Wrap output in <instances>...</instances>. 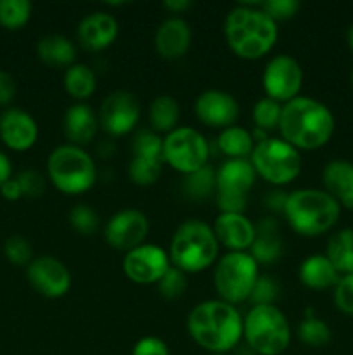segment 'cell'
<instances>
[{"label":"cell","mask_w":353,"mask_h":355,"mask_svg":"<svg viewBox=\"0 0 353 355\" xmlns=\"http://www.w3.org/2000/svg\"><path fill=\"white\" fill-rule=\"evenodd\" d=\"M190 338L210 354H227L242 340L244 318L235 305L220 300L197 304L187 318Z\"/></svg>","instance_id":"1"},{"label":"cell","mask_w":353,"mask_h":355,"mask_svg":"<svg viewBox=\"0 0 353 355\" xmlns=\"http://www.w3.org/2000/svg\"><path fill=\"white\" fill-rule=\"evenodd\" d=\"M336 120L332 111L320 101L308 96L282 104L279 130L280 139L298 151H314L331 141Z\"/></svg>","instance_id":"2"},{"label":"cell","mask_w":353,"mask_h":355,"mask_svg":"<svg viewBox=\"0 0 353 355\" xmlns=\"http://www.w3.org/2000/svg\"><path fill=\"white\" fill-rule=\"evenodd\" d=\"M224 35L228 49L237 58L256 61L277 44V23L260 9V3H241L227 14Z\"/></svg>","instance_id":"3"},{"label":"cell","mask_w":353,"mask_h":355,"mask_svg":"<svg viewBox=\"0 0 353 355\" xmlns=\"http://www.w3.org/2000/svg\"><path fill=\"white\" fill-rule=\"evenodd\" d=\"M282 215L296 234L315 238L338 224L341 205L324 189L305 187L287 194Z\"/></svg>","instance_id":"4"},{"label":"cell","mask_w":353,"mask_h":355,"mask_svg":"<svg viewBox=\"0 0 353 355\" xmlns=\"http://www.w3.org/2000/svg\"><path fill=\"white\" fill-rule=\"evenodd\" d=\"M218 245L213 227L206 222L190 218L175 229L170 241V262L185 274L203 272L217 263Z\"/></svg>","instance_id":"5"},{"label":"cell","mask_w":353,"mask_h":355,"mask_svg":"<svg viewBox=\"0 0 353 355\" xmlns=\"http://www.w3.org/2000/svg\"><path fill=\"white\" fill-rule=\"evenodd\" d=\"M291 326L277 305H253L244 318L246 347L255 355H280L289 349Z\"/></svg>","instance_id":"6"},{"label":"cell","mask_w":353,"mask_h":355,"mask_svg":"<svg viewBox=\"0 0 353 355\" xmlns=\"http://www.w3.org/2000/svg\"><path fill=\"white\" fill-rule=\"evenodd\" d=\"M47 175L55 189L68 196H76L92 189L97 180V168L85 149L62 144L48 155Z\"/></svg>","instance_id":"7"},{"label":"cell","mask_w":353,"mask_h":355,"mask_svg":"<svg viewBox=\"0 0 353 355\" xmlns=\"http://www.w3.org/2000/svg\"><path fill=\"white\" fill-rule=\"evenodd\" d=\"M249 162L256 175L275 187L294 182L303 168L300 151L280 137H269L256 142Z\"/></svg>","instance_id":"8"},{"label":"cell","mask_w":353,"mask_h":355,"mask_svg":"<svg viewBox=\"0 0 353 355\" xmlns=\"http://www.w3.org/2000/svg\"><path fill=\"white\" fill-rule=\"evenodd\" d=\"M260 277V266L249 252H228L215 266L213 284L220 300L237 305L249 300Z\"/></svg>","instance_id":"9"},{"label":"cell","mask_w":353,"mask_h":355,"mask_svg":"<svg viewBox=\"0 0 353 355\" xmlns=\"http://www.w3.org/2000/svg\"><path fill=\"white\" fill-rule=\"evenodd\" d=\"M210 159V144L199 130L176 127L163 139V162L175 172L190 175L204 168Z\"/></svg>","instance_id":"10"},{"label":"cell","mask_w":353,"mask_h":355,"mask_svg":"<svg viewBox=\"0 0 353 355\" xmlns=\"http://www.w3.org/2000/svg\"><path fill=\"white\" fill-rule=\"evenodd\" d=\"M256 172L249 159H227L217 172V205L220 214H244Z\"/></svg>","instance_id":"11"},{"label":"cell","mask_w":353,"mask_h":355,"mask_svg":"<svg viewBox=\"0 0 353 355\" xmlns=\"http://www.w3.org/2000/svg\"><path fill=\"white\" fill-rule=\"evenodd\" d=\"M262 83L269 99L286 104L300 96L303 85V68L293 55H273L263 69Z\"/></svg>","instance_id":"12"},{"label":"cell","mask_w":353,"mask_h":355,"mask_svg":"<svg viewBox=\"0 0 353 355\" xmlns=\"http://www.w3.org/2000/svg\"><path fill=\"white\" fill-rule=\"evenodd\" d=\"M99 127L111 137L130 134L141 118V104L128 90H114L100 103Z\"/></svg>","instance_id":"13"},{"label":"cell","mask_w":353,"mask_h":355,"mask_svg":"<svg viewBox=\"0 0 353 355\" xmlns=\"http://www.w3.org/2000/svg\"><path fill=\"white\" fill-rule=\"evenodd\" d=\"M172 267L170 257L161 246L144 243L123 257V272L132 283L158 284Z\"/></svg>","instance_id":"14"},{"label":"cell","mask_w":353,"mask_h":355,"mask_svg":"<svg viewBox=\"0 0 353 355\" xmlns=\"http://www.w3.org/2000/svg\"><path fill=\"white\" fill-rule=\"evenodd\" d=\"M30 286L45 298H61L71 288V272L61 260L51 255L37 257L26 267Z\"/></svg>","instance_id":"15"},{"label":"cell","mask_w":353,"mask_h":355,"mask_svg":"<svg viewBox=\"0 0 353 355\" xmlns=\"http://www.w3.org/2000/svg\"><path fill=\"white\" fill-rule=\"evenodd\" d=\"M149 218L144 211L137 208L120 210L109 218L104 229V238L107 245L120 252H130L137 246L144 245L145 236L149 234Z\"/></svg>","instance_id":"16"},{"label":"cell","mask_w":353,"mask_h":355,"mask_svg":"<svg viewBox=\"0 0 353 355\" xmlns=\"http://www.w3.org/2000/svg\"><path fill=\"white\" fill-rule=\"evenodd\" d=\"M194 111L201 123L220 130L232 127L239 118V104L235 97L217 89L199 94L194 104Z\"/></svg>","instance_id":"17"},{"label":"cell","mask_w":353,"mask_h":355,"mask_svg":"<svg viewBox=\"0 0 353 355\" xmlns=\"http://www.w3.org/2000/svg\"><path fill=\"white\" fill-rule=\"evenodd\" d=\"M0 139L12 151H28L38 141L37 121L21 107H9L0 114Z\"/></svg>","instance_id":"18"},{"label":"cell","mask_w":353,"mask_h":355,"mask_svg":"<svg viewBox=\"0 0 353 355\" xmlns=\"http://www.w3.org/2000/svg\"><path fill=\"white\" fill-rule=\"evenodd\" d=\"M218 245L228 252H248L256 236V227L244 214H218L213 222Z\"/></svg>","instance_id":"19"},{"label":"cell","mask_w":353,"mask_h":355,"mask_svg":"<svg viewBox=\"0 0 353 355\" xmlns=\"http://www.w3.org/2000/svg\"><path fill=\"white\" fill-rule=\"evenodd\" d=\"M190 44H192V30H190L189 23L182 17H168L156 30V52L166 61L182 59L190 49Z\"/></svg>","instance_id":"20"},{"label":"cell","mask_w":353,"mask_h":355,"mask_svg":"<svg viewBox=\"0 0 353 355\" xmlns=\"http://www.w3.org/2000/svg\"><path fill=\"white\" fill-rule=\"evenodd\" d=\"M78 40L87 51L99 52L111 47L120 33V24L113 14L104 10L87 14L78 24Z\"/></svg>","instance_id":"21"},{"label":"cell","mask_w":353,"mask_h":355,"mask_svg":"<svg viewBox=\"0 0 353 355\" xmlns=\"http://www.w3.org/2000/svg\"><path fill=\"white\" fill-rule=\"evenodd\" d=\"M62 130H64L69 144L82 148L96 137L97 130H99V118L89 104L76 103L64 113Z\"/></svg>","instance_id":"22"},{"label":"cell","mask_w":353,"mask_h":355,"mask_svg":"<svg viewBox=\"0 0 353 355\" xmlns=\"http://www.w3.org/2000/svg\"><path fill=\"white\" fill-rule=\"evenodd\" d=\"M322 184L341 207L353 210V163L348 159H332L322 170Z\"/></svg>","instance_id":"23"},{"label":"cell","mask_w":353,"mask_h":355,"mask_svg":"<svg viewBox=\"0 0 353 355\" xmlns=\"http://www.w3.org/2000/svg\"><path fill=\"white\" fill-rule=\"evenodd\" d=\"M256 236L249 248V255L256 260L258 266L273 263L282 253V239H280L279 224L273 217H265L255 224Z\"/></svg>","instance_id":"24"},{"label":"cell","mask_w":353,"mask_h":355,"mask_svg":"<svg viewBox=\"0 0 353 355\" xmlns=\"http://www.w3.org/2000/svg\"><path fill=\"white\" fill-rule=\"evenodd\" d=\"M298 277L310 290L324 291L334 288L341 274L336 270V267L325 255H311L301 262Z\"/></svg>","instance_id":"25"},{"label":"cell","mask_w":353,"mask_h":355,"mask_svg":"<svg viewBox=\"0 0 353 355\" xmlns=\"http://www.w3.org/2000/svg\"><path fill=\"white\" fill-rule=\"evenodd\" d=\"M37 54L42 62L52 68H66L75 64L76 47L62 35H45L38 40Z\"/></svg>","instance_id":"26"},{"label":"cell","mask_w":353,"mask_h":355,"mask_svg":"<svg viewBox=\"0 0 353 355\" xmlns=\"http://www.w3.org/2000/svg\"><path fill=\"white\" fill-rule=\"evenodd\" d=\"M180 120V104L175 97L163 94L154 97V101L149 106V121H151V130L156 134H170L179 127Z\"/></svg>","instance_id":"27"},{"label":"cell","mask_w":353,"mask_h":355,"mask_svg":"<svg viewBox=\"0 0 353 355\" xmlns=\"http://www.w3.org/2000/svg\"><path fill=\"white\" fill-rule=\"evenodd\" d=\"M64 90L78 103H85L97 89V78L93 69L83 62H75L64 73Z\"/></svg>","instance_id":"28"},{"label":"cell","mask_w":353,"mask_h":355,"mask_svg":"<svg viewBox=\"0 0 353 355\" xmlns=\"http://www.w3.org/2000/svg\"><path fill=\"white\" fill-rule=\"evenodd\" d=\"M217 144L218 149L228 159H249L253 149H255V139L249 130L232 125V127L224 128L220 132Z\"/></svg>","instance_id":"29"},{"label":"cell","mask_w":353,"mask_h":355,"mask_svg":"<svg viewBox=\"0 0 353 355\" xmlns=\"http://www.w3.org/2000/svg\"><path fill=\"white\" fill-rule=\"evenodd\" d=\"M325 257L341 276L353 274V229H341L327 241Z\"/></svg>","instance_id":"30"},{"label":"cell","mask_w":353,"mask_h":355,"mask_svg":"<svg viewBox=\"0 0 353 355\" xmlns=\"http://www.w3.org/2000/svg\"><path fill=\"white\" fill-rule=\"evenodd\" d=\"M215 191H217V172L210 165L190 173V175H185L183 179V193L190 200H206Z\"/></svg>","instance_id":"31"},{"label":"cell","mask_w":353,"mask_h":355,"mask_svg":"<svg viewBox=\"0 0 353 355\" xmlns=\"http://www.w3.org/2000/svg\"><path fill=\"white\" fill-rule=\"evenodd\" d=\"M33 6L28 0H0V26L6 30H21L31 17Z\"/></svg>","instance_id":"32"},{"label":"cell","mask_w":353,"mask_h":355,"mask_svg":"<svg viewBox=\"0 0 353 355\" xmlns=\"http://www.w3.org/2000/svg\"><path fill=\"white\" fill-rule=\"evenodd\" d=\"M163 159L154 158H138L132 156V162L128 165V177L134 184L141 187L152 186L159 180L163 173Z\"/></svg>","instance_id":"33"},{"label":"cell","mask_w":353,"mask_h":355,"mask_svg":"<svg viewBox=\"0 0 353 355\" xmlns=\"http://www.w3.org/2000/svg\"><path fill=\"white\" fill-rule=\"evenodd\" d=\"M296 333L301 343H305L308 347H314V349L325 347L332 338L331 328L322 319H318L317 315H314V318H305L298 324Z\"/></svg>","instance_id":"34"},{"label":"cell","mask_w":353,"mask_h":355,"mask_svg":"<svg viewBox=\"0 0 353 355\" xmlns=\"http://www.w3.org/2000/svg\"><path fill=\"white\" fill-rule=\"evenodd\" d=\"M280 113H282V104H279L273 99H269V97H262L253 106V123H255V128L265 132L279 128Z\"/></svg>","instance_id":"35"},{"label":"cell","mask_w":353,"mask_h":355,"mask_svg":"<svg viewBox=\"0 0 353 355\" xmlns=\"http://www.w3.org/2000/svg\"><path fill=\"white\" fill-rule=\"evenodd\" d=\"M132 156L163 159V139L147 128L135 132L132 139Z\"/></svg>","instance_id":"36"},{"label":"cell","mask_w":353,"mask_h":355,"mask_svg":"<svg viewBox=\"0 0 353 355\" xmlns=\"http://www.w3.org/2000/svg\"><path fill=\"white\" fill-rule=\"evenodd\" d=\"M3 255H6V259L12 266L28 267L31 260H33V248H31L30 241L26 238H23L19 234H14L9 236L3 241Z\"/></svg>","instance_id":"37"},{"label":"cell","mask_w":353,"mask_h":355,"mask_svg":"<svg viewBox=\"0 0 353 355\" xmlns=\"http://www.w3.org/2000/svg\"><path fill=\"white\" fill-rule=\"evenodd\" d=\"M69 224L78 234L90 236L99 227V215L89 205H76L69 211Z\"/></svg>","instance_id":"38"},{"label":"cell","mask_w":353,"mask_h":355,"mask_svg":"<svg viewBox=\"0 0 353 355\" xmlns=\"http://www.w3.org/2000/svg\"><path fill=\"white\" fill-rule=\"evenodd\" d=\"M187 290V277L185 272H182L176 267H170L166 270L165 276L159 279L158 283V291L163 298L166 300H176V298L182 297Z\"/></svg>","instance_id":"39"},{"label":"cell","mask_w":353,"mask_h":355,"mask_svg":"<svg viewBox=\"0 0 353 355\" xmlns=\"http://www.w3.org/2000/svg\"><path fill=\"white\" fill-rule=\"evenodd\" d=\"M277 297H279L277 281L270 276H260L255 288H253L249 300L253 302V305H273Z\"/></svg>","instance_id":"40"},{"label":"cell","mask_w":353,"mask_h":355,"mask_svg":"<svg viewBox=\"0 0 353 355\" xmlns=\"http://www.w3.org/2000/svg\"><path fill=\"white\" fill-rule=\"evenodd\" d=\"M301 3L298 0H269L260 3V9L269 14L273 21H287L296 16Z\"/></svg>","instance_id":"41"},{"label":"cell","mask_w":353,"mask_h":355,"mask_svg":"<svg viewBox=\"0 0 353 355\" xmlns=\"http://www.w3.org/2000/svg\"><path fill=\"white\" fill-rule=\"evenodd\" d=\"M334 304L343 314L353 315V274L339 277L334 286Z\"/></svg>","instance_id":"42"},{"label":"cell","mask_w":353,"mask_h":355,"mask_svg":"<svg viewBox=\"0 0 353 355\" xmlns=\"http://www.w3.org/2000/svg\"><path fill=\"white\" fill-rule=\"evenodd\" d=\"M19 182L23 196L26 198H40L45 193V177L38 173L37 170H24L16 177Z\"/></svg>","instance_id":"43"},{"label":"cell","mask_w":353,"mask_h":355,"mask_svg":"<svg viewBox=\"0 0 353 355\" xmlns=\"http://www.w3.org/2000/svg\"><path fill=\"white\" fill-rule=\"evenodd\" d=\"M132 355H170V349L158 336H144L135 343Z\"/></svg>","instance_id":"44"},{"label":"cell","mask_w":353,"mask_h":355,"mask_svg":"<svg viewBox=\"0 0 353 355\" xmlns=\"http://www.w3.org/2000/svg\"><path fill=\"white\" fill-rule=\"evenodd\" d=\"M16 80L10 73L0 71V106H7L16 97Z\"/></svg>","instance_id":"45"},{"label":"cell","mask_w":353,"mask_h":355,"mask_svg":"<svg viewBox=\"0 0 353 355\" xmlns=\"http://www.w3.org/2000/svg\"><path fill=\"white\" fill-rule=\"evenodd\" d=\"M287 203V193H284L282 189H273L270 193H266L265 196V207L269 208L273 214H284V208Z\"/></svg>","instance_id":"46"},{"label":"cell","mask_w":353,"mask_h":355,"mask_svg":"<svg viewBox=\"0 0 353 355\" xmlns=\"http://www.w3.org/2000/svg\"><path fill=\"white\" fill-rule=\"evenodd\" d=\"M0 194H2L3 200L7 201H17L19 198H23V191H21L19 182L17 179H9L2 187H0Z\"/></svg>","instance_id":"47"},{"label":"cell","mask_w":353,"mask_h":355,"mask_svg":"<svg viewBox=\"0 0 353 355\" xmlns=\"http://www.w3.org/2000/svg\"><path fill=\"white\" fill-rule=\"evenodd\" d=\"M12 163H10L9 156L3 151H0V187L7 182L9 179H12Z\"/></svg>","instance_id":"48"},{"label":"cell","mask_w":353,"mask_h":355,"mask_svg":"<svg viewBox=\"0 0 353 355\" xmlns=\"http://www.w3.org/2000/svg\"><path fill=\"white\" fill-rule=\"evenodd\" d=\"M163 7L172 14H182L192 7V2L190 0H166L163 2Z\"/></svg>","instance_id":"49"},{"label":"cell","mask_w":353,"mask_h":355,"mask_svg":"<svg viewBox=\"0 0 353 355\" xmlns=\"http://www.w3.org/2000/svg\"><path fill=\"white\" fill-rule=\"evenodd\" d=\"M346 42H348L350 51L353 52V23L348 26V31H346Z\"/></svg>","instance_id":"50"},{"label":"cell","mask_w":353,"mask_h":355,"mask_svg":"<svg viewBox=\"0 0 353 355\" xmlns=\"http://www.w3.org/2000/svg\"><path fill=\"white\" fill-rule=\"evenodd\" d=\"M350 83H352V87H353V69H352V73H350Z\"/></svg>","instance_id":"51"},{"label":"cell","mask_w":353,"mask_h":355,"mask_svg":"<svg viewBox=\"0 0 353 355\" xmlns=\"http://www.w3.org/2000/svg\"><path fill=\"white\" fill-rule=\"evenodd\" d=\"M210 355H227V354H210Z\"/></svg>","instance_id":"52"}]
</instances>
